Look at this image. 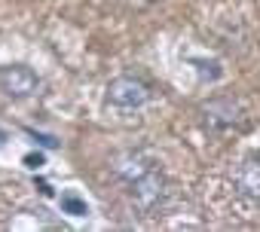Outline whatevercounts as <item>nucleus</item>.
Here are the masks:
<instances>
[{"mask_svg":"<svg viewBox=\"0 0 260 232\" xmlns=\"http://www.w3.org/2000/svg\"><path fill=\"white\" fill-rule=\"evenodd\" d=\"M0 92L7 98H34L40 92V76L28 64H4L0 67Z\"/></svg>","mask_w":260,"mask_h":232,"instance_id":"1","label":"nucleus"},{"mask_svg":"<svg viewBox=\"0 0 260 232\" xmlns=\"http://www.w3.org/2000/svg\"><path fill=\"white\" fill-rule=\"evenodd\" d=\"M107 101L119 110H138L150 101V89L138 76H116L107 83Z\"/></svg>","mask_w":260,"mask_h":232,"instance_id":"2","label":"nucleus"},{"mask_svg":"<svg viewBox=\"0 0 260 232\" xmlns=\"http://www.w3.org/2000/svg\"><path fill=\"white\" fill-rule=\"evenodd\" d=\"M128 192H132V202L141 208V211H153L156 205H162L166 199V177L150 165L144 174H138L135 180H128L125 183Z\"/></svg>","mask_w":260,"mask_h":232,"instance_id":"3","label":"nucleus"},{"mask_svg":"<svg viewBox=\"0 0 260 232\" xmlns=\"http://www.w3.org/2000/svg\"><path fill=\"white\" fill-rule=\"evenodd\" d=\"M202 116H205L208 129H230L242 120V110L233 98H214L202 107Z\"/></svg>","mask_w":260,"mask_h":232,"instance_id":"4","label":"nucleus"},{"mask_svg":"<svg viewBox=\"0 0 260 232\" xmlns=\"http://www.w3.org/2000/svg\"><path fill=\"white\" fill-rule=\"evenodd\" d=\"M233 183H236V192H239V196L260 202V159H245V162L239 165Z\"/></svg>","mask_w":260,"mask_h":232,"instance_id":"5","label":"nucleus"},{"mask_svg":"<svg viewBox=\"0 0 260 232\" xmlns=\"http://www.w3.org/2000/svg\"><path fill=\"white\" fill-rule=\"evenodd\" d=\"M58 205H61V211L71 214V217H89V205H86V199H80L74 189H64L61 199H58Z\"/></svg>","mask_w":260,"mask_h":232,"instance_id":"6","label":"nucleus"},{"mask_svg":"<svg viewBox=\"0 0 260 232\" xmlns=\"http://www.w3.org/2000/svg\"><path fill=\"white\" fill-rule=\"evenodd\" d=\"M28 135L34 138V144H43L46 150H55V147H58V138H52V135H40V132H34V129H28Z\"/></svg>","mask_w":260,"mask_h":232,"instance_id":"7","label":"nucleus"},{"mask_svg":"<svg viewBox=\"0 0 260 232\" xmlns=\"http://www.w3.org/2000/svg\"><path fill=\"white\" fill-rule=\"evenodd\" d=\"M22 162H25L28 168H40V165H43V156H40V153H28Z\"/></svg>","mask_w":260,"mask_h":232,"instance_id":"8","label":"nucleus"},{"mask_svg":"<svg viewBox=\"0 0 260 232\" xmlns=\"http://www.w3.org/2000/svg\"><path fill=\"white\" fill-rule=\"evenodd\" d=\"M7 141H10V132H7V129H0V147H7Z\"/></svg>","mask_w":260,"mask_h":232,"instance_id":"9","label":"nucleus"}]
</instances>
